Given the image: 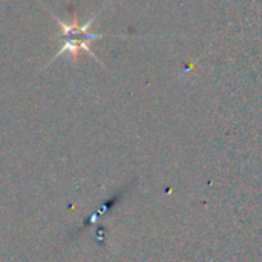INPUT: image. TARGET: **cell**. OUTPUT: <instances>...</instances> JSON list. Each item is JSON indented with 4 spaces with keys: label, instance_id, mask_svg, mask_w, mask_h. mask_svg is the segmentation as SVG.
<instances>
[{
    "label": "cell",
    "instance_id": "1",
    "mask_svg": "<svg viewBox=\"0 0 262 262\" xmlns=\"http://www.w3.org/2000/svg\"><path fill=\"white\" fill-rule=\"evenodd\" d=\"M89 40H86V38H68L63 45H60V49L57 51V54L54 55V58L45 66V68H48L52 61H55L58 57H61V55H64V54H68L69 55V61L71 63H77V60H78V57H80V54L81 52H86V54H89L95 61H98L101 66H103V63H101V60L92 52V49L89 48Z\"/></svg>",
    "mask_w": 262,
    "mask_h": 262
}]
</instances>
